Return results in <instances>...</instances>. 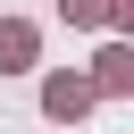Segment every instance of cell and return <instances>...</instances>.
I'll use <instances>...</instances> for the list:
<instances>
[{
  "instance_id": "5b68a950",
  "label": "cell",
  "mask_w": 134,
  "mask_h": 134,
  "mask_svg": "<svg viewBox=\"0 0 134 134\" xmlns=\"http://www.w3.org/2000/svg\"><path fill=\"white\" fill-rule=\"evenodd\" d=\"M109 17L126 25V42H134V0H109Z\"/></svg>"
},
{
  "instance_id": "6da1fadb",
  "label": "cell",
  "mask_w": 134,
  "mask_h": 134,
  "mask_svg": "<svg viewBox=\"0 0 134 134\" xmlns=\"http://www.w3.org/2000/svg\"><path fill=\"white\" fill-rule=\"evenodd\" d=\"M92 100H100V92H92V75H67V67H59V75L42 84V117H59V126H75Z\"/></svg>"
},
{
  "instance_id": "277c9868",
  "label": "cell",
  "mask_w": 134,
  "mask_h": 134,
  "mask_svg": "<svg viewBox=\"0 0 134 134\" xmlns=\"http://www.w3.org/2000/svg\"><path fill=\"white\" fill-rule=\"evenodd\" d=\"M67 8V25H109V0H59Z\"/></svg>"
},
{
  "instance_id": "3957f363",
  "label": "cell",
  "mask_w": 134,
  "mask_h": 134,
  "mask_svg": "<svg viewBox=\"0 0 134 134\" xmlns=\"http://www.w3.org/2000/svg\"><path fill=\"white\" fill-rule=\"evenodd\" d=\"M34 59H42V34L25 17H0V75H25Z\"/></svg>"
},
{
  "instance_id": "7a4b0ae2",
  "label": "cell",
  "mask_w": 134,
  "mask_h": 134,
  "mask_svg": "<svg viewBox=\"0 0 134 134\" xmlns=\"http://www.w3.org/2000/svg\"><path fill=\"white\" fill-rule=\"evenodd\" d=\"M92 92H109V100L134 92V42H100V59H92Z\"/></svg>"
}]
</instances>
